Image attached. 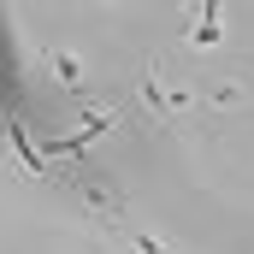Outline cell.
I'll use <instances>...</instances> for the list:
<instances>
[{
    "mask_svg": "<svg viewBox=\"0 0 254 254\" xmlns=\"http://www.w3.org/2000/svg\"><path fill=\"white\" fill-rule=\"evenodd\" d=\"M136 101H142V113H148L154 125H184L195 107H201V89L184 83L178 71H166V65H148V71H142Z\"/></svg>",
    "mask_w": 254,
    "mask_h": 254,
    "instance_id": "cell-1",
    "label": "cell"
},
{
    "mask_svg": "<svg viewBox=\"0 0 254 254\" xmlns=\"http://www.w3.org/2000/svg\"><path fill=\"white\" fill-rule=\"evenodd\" d=\"M249 95H254V77H213L207 89H201V107L207 113H237V107H249Z\"/></svg>",
    "mask_w": 254,
    "mask_h": 254,
    "instance_id": "cell-2",
    "label": "cell"
},
{
    "mask_svg": "<svg viewBox=\"0 0 254 254\" xmlns=\"http://www.w3.org/2000/svg\"><path fill=\"white\" fill-rule=\"evenodd\" d=\"M48 71L60 77V83L71 89V95H77V101H89V95H83V60H77L71 48H54V60H48Z\"/></svg>",
    "mask_w": 254,
    "mask_h": 254,
    "instance_id": "cell-3",
    "label": "cell"
},
{
    "mask_svg": "<svg viewBox=\"0 0 254 254\" xmlns=\"http://www.w3.org/2000/svg\"><path fill=\"white\" fill-rule=\"evenodd\" d=\"M107 237H113V249H125V254H172L160 237H148V231H125V225H113Z\"/></svg>",
    "mask_w": 254,
    "mask_h": 254,
    "instance_id": "cell-4",
    "label": "cell"
},
{
    "mask_svg": "<svg viewBox=\"0 0 254 254\" xmlns=\"http://www.w3.org/2000/svg\"><path fill=\"white\" fill-rule=\"evenodd\" d=\"M219 42H225V24H219V6H207V12L195 18V36H190V48H195V54H213Z\"/></svg>",
    "mask_w": 254,
    "mask_h": 254,
    "instance_id": "cell-5",
    "label": "cell"
}]
</instances>
